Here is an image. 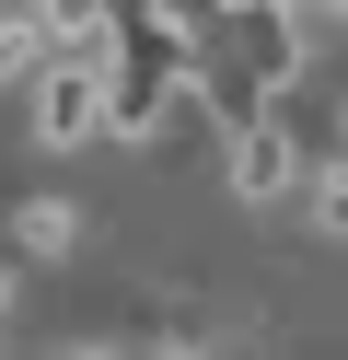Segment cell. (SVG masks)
I'll use <instances>...</instances> for the list:
<instances>
[{
	"label": "cell",
	"mask_w": 348,
	"mask_h": 360,
	"mask_svg": "<svg viewBox=\"0 0 348 360\" xmlns=\"http://www.w3.org/2000/svg\"><path fill=\"white\" fill-rule=\"evenodd\" d=\"M186 94H198V24H174V12H128V24H116V70H105L116 140H151Z\"/></svg>",
	"instance_id": "cell-1"
},
{
	"label": "cell",
	"mask_w": 348,
	"mask_h": 360,
	"mask_svg": "<svg viewBox=\"0 0 348 360\" xmlns=\"http://www.w3.org/2000/svg\"><path fill=\"white\" fill-rule=\"evenodd\" d=\"M105 70H93V58H46L35 70V140L46 151H70V140H105Z\"/></svg>",
	"instance_id": "cell-2"
},
{
	"label": "cell",
	"mask_w": 348,
	"mask_h": 360,
	"mask_svg": "<svg viewBox=\"0 0 348 360\" xmlns=\"http://www.w3.org/2000/svg\"><path fill=\"white\" fill-rule=\"evenodd\" d=\"M290 186H302V140L278 117H255L244 140H232V198H290Z\"/></svg>",
	"instance_id": "cell-3"
},
{
	"label": "cell",
	"mask_w": 348,
	"mask_h": 360,
	"mask_svg": "<svg viewBox=\"0 0 348 360\" xmlns=\"http://www.w3.org/2000/svg\"><path fill=\"white\" fill-rule=\"evenodd\" d=\"M12 244H23V256H58V244H70V210H58V198H23V210H12Z\"/></svg>",
	"instance_id": "cell-4"
},
{
	"label": "cell",
	"mask_w": 348,
	"mask_h": 360,
	"mask_svg": "<svg viewBox=\"0 0 348 360\" xmlns=\"http://www.w3.org/2000/svg\"><path fill=\"white\" fill-rule=\"evenodd\" d=\"M46 70V24H23V12H0V82Z\"/></svg>",
	"instance_id": "cell-5"
},
{
	"label": "cell",
	"mask_w": 348,
	"mask_h": 360,
	"mask_svg": "<svg viewBox=\"0 0 348 360\" xmlns=\"http://www.w3.org/2000/svg\"><path fill=\"white\" fill-rule=\"evenodd\" d=\"M314 221H325V233H337V244H348V163H337V174H325V186H314Z\"/></svg>",
	"instance_id": "cell-6"
},
{
	"label": "cell",
	"mask_w": 348,
	"mask_h": 360,
	"mask_svg": "<svg viewBox=\"0 0 348 360\" xmlns=\"http://www.w3.org/2000/svg\"><path fill=\"white\" fill-rule=\"evenodd\" d=\"M151 360H198V349H151Z\"/></svg>",
	"instance_id": "cell-7"
},
{
	"label": "cell",
	"mask_w": 348,
	"mask_h": 360,
	"mask_svg": "<svg viewBox=\"0 0 348 360\" xmlns=\"http://www.w3.org/2000/svg\"><path fill=\"white\" fill-rule=\"evenodd\" d=\"M82 360H116V349H82Z\"/></svg>",
	"instance_id": "cell-8"
},
{
	"label": "cell",
	"mask_w": 348,
	"mask_h": 360,
	"mask_svg": "<svg viewBox=\"0 0 348 360\" xmlns=\"http://www.w3.org/2000/svg\"><path fill=\"white\" fill-rule=\"evenodd\" d=\"M0 314H12V290H0Z\"/></svg>",
	"instance_id": "cell-9"
}]
</instances>
